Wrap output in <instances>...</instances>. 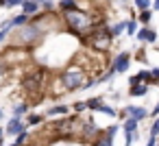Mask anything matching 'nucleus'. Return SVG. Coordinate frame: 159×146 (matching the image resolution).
<instances>
[{
	"label": "nucleus",
	"instance_id": "nucleus-30",
	"mask_svg": "<svg viewBox=\"0 0 159 146\" xmlns=\"http://www.w3.org/2000/svg\"><path fill=\"white\" fill-rule=\"evenodd\" d=\"M150 76H152V83L159 85V68H152V70H150Z\"/></svg>",
	"mask_w": 159,
	"mask_h": 146
},
{
	"label": "nucleus",
	"instance_id": "nucleus-33",
	"mask_svg": "<svg viewBox=\"0 0 159 146\" xmlns=\"http://www.w3.org/2000/svg\"><path fill=\"white\" fill-rule=\"evenodd\" d=\"M148 116H150V118H157V116H159V103L155 105V109H152V111H150Z\"/></svg>",
	"mask_w": 159,
	"mask_h": 146
},
{
	"label": "nucleus",
	"instance_id": "nucleus-15",
	"mask_svg": "<svg viewBox=\"0 0 159 146\" xmlns=\"http://www.w3.org/2000/svg\"><path fill=\"white\" fill-rule=\"evenodd\" d=\"M29 18L31 16H26V13H20V16H16V18H11V26H26L29 24Z\"/></svg>",
	"mask_w": 159,
	"mask_h": 146
},
{
	"label": "nucleus",
	"instance_id": "nucleus-22",
	"mask_svg": "<svg viewBox=\"0 0 159 146\" xmlns=\"http://www.w3.org/2000/svg\"><path fill=\"white\" fill-rule=\"evenodd\" d=\"M98 111H100V113H105V116H111V118H113V116H118V111H116L113 107H109V105H105V103L100 105V109H98Z\"/></svg>",
	"mask_w": 159,
	"mask_h": 146
},
{
	"label": "nucleus",
	"instance_id": "nucleus-6",
	"mask_svg": "<svg viewBox=\"0 0 159 146\" xmlns=\"http://www.w3.org/2000/svg\"><path fill=\"white\" fill-rule=\"evenodd\" d=\"M129 63H131V55H129V52H120V55L113 59V63H111V70H113L116 74H120V72H126V70H129Z\"/></svg>",
	"mask_w": 159,
	"mask_h": 146
},
{
	"label": "nucleus",
	"instance_id": "nucleus-7",
	"mask_svg": "<svg viewBox=\"0 0 159 146\" xmlns=\"http://www.w3.org/2000/svg\"><path fill=\"white\" fill-rule=\"evenodd\" d=\"M5 133H7V135H13V137H18V135L26 133V124H24L20 118H11V120H9V124L5 126Z\"/></svg>",
	"mask_w": 159,
	"mask_h": 146
},
{
	"label": "nucleus",
	"instance_id": "nucleus-1",
	"mask_svg": "<svg viewBox=\"0 0 159 146\" xmlns=\"http://www.w3.org/2000/svg\"><path fill=\"white\" fill-rule=\"evenodd\" d=\"M63 20H66V24H68V29L74 33V35H87V33H92L94 31V26H96V22H92V18L85 13V11H81V9H74V11H66L63 13Z\"/></svg>",
	"mask_w": 159,
	"mask_h": 146
},
{
	"label": "nucleus",
	"instance_id": "nucleus-18",
	"mask_svg": "<svg viewBox=\"0 0 159 146\" xmlns=\"http://www.w3.org/2000/svg\"><path fill=\"white\" fill-rule=\"evenodd\" d=\"M122 33H126V22H116V24L111 26V35L118 37V35H122Z\"/></svg>",
	"mask_w": 159,
	"mask_h": 146
},
{
	"label": "nucleus",
	"instance_id": "nucleus-2",
	"mask_svg": "<svg viewBox=\"0 0 159 146\" xmlns=\"http://www.w3.org/2000/svg\"><path fill=\"white\" fill-rule=\"evenodd\" d=\"M83 42H87V44H89L94 50H98V52H107L109 46H111V42H113V35H111V29H109V26L96 24L94 31L83 37Z\"/></svg>",
	"mask_w": 159,
	"mask_h": 146
},
{
	"label": "nucleus",
	"instance_id": "nucleus-23",
	"mask_svg": "<svg viewBox=\"0 0 159 146\" xmlns=\"http://www.w3.org/2000/svg\"><path fill=\"white\" fill-rule=\"evenodd\" d=\"M150 18H152V13H150V9H146V11H139V18H137V20H139L142 24H148Z\"/></svg>",
	"mask_w": 159,
	"mask_h": 146
},
{
	"label": "nucleus",
	"instance_id": "nucleus-29",
	"mask_svg": "<svg viewBox=\"0 0 159 146\" xmlns=\"http://www.w3.org/2000/svg\"><path fill=\"white\" fill-rule=\"evenodd\" d=\"M26 139H29V133H22V135H18V137H16V139H13V142H16V144H18V146H22V144H24V142H26Z\"/></svg>",
	"mask_w": 159,
	"mask_h": 146
},
{
	"label": "nucleus",
	"instance_id": "nucleus-28",
	"mask_svg": "<svg viewBox=\"0 0 159 146\" xmlns=\"http://www.w3.org/2000/svg\"><path fill=\"white\" fill-rule=\"evenodd\" d=\"M83 109H87L85 100H79V103H74V105H72V111H83Z\"/></svg>",
	"mask_w": 159,
	"mask_h": 146
},
{
	"label": "nucleus",
	"instance_id": "nucleus-3",
	"mask_svg": "<svg viewBox=\"0 0 159 146\" xmlns=\"http://www.w3.org/2000/svg\"><path fill=\"white\" fill-rule=\"evenodd\" d=\"M46 70H35V72H29L24 79H22V87L29 92V94H39L44 89V83H46Z\"/></svg>",
	"mask_w": 159,
	"mask_h": 146
},
{
	"label": "nucleus",
	"instance_id": "nucleus-38",
	"mask_svg": "<svg viewBox=\"0 0 159 146\" xmlns=\"http://www.w3.org/2000/svg\"><path fill=\"white\" fill-rule=\"evenodd\" d=\"M9 146H18V144H16V142H13V144H9Z\"/></svg>",
	"mask_w": 159,
	"mask_h": 146
},
{
	"label": "nucleus",
	"instance_id": "nucleus-32",
	"mask_svg": "<svg viewBox=\"0 0 159 146\" xmlns=\"http://www.w3.org/2000/svg\"><path fill=\"white\" fill-rule=\"evenodd\" d=\"M39 2H42V7H44V9H48V11L52 9V0H39Z\"/></svg>",
	"mask_w": 159,
	"mask_h": 146
},
{
	"label": "nucleus",
	"instance_id": "nucleus-39",
	"mask_svg": "<svg viewBox=\"0 0 159 146\" xmlns=\"http://www.w3.org/2000/svg\"><path fill=\"white\" fill-rule=\"evenodd\" d=\"M0 120H2V111H0Z\"/></svg>",
	"mask_w": 159,
	"mask_h": 146
},
{
	"label": "nucleus",
	"instance_id": "nucleus-19",
	"mask_svg": "<svg viewBox=\"0 0 159 146\" xmlns=\"http://www.w3.org/2000/svg\"><path fill=\"white\" fill-rule=\"evenodd\" d=\"M137 120L135 118H126L124 120V133H135V129H137Z\"/></svg>",
	"mask_w": 159,
	"mask_h": 146
},
{
	"label": "nucleus",
	"instance_id": "nucleus-16",
	"mask_svg": "<svg viewBox=\"0 0 159 146\" xmlns=\"http://www.w3.org/2000/svg\"><path fill=\"white\" fill-rule=\"evenodd\" d=\"M85 105H87V109H89V111H98V109H100V105H102V98H100V96L89 98V100H85Z\"/></svg>",
	"mask_w": 159,
	"mask_h": 146
},
{
	"label": "nucleus",
	"instance_id": "nucleus-4",
	"mask_svg": "<svg viewBox=\"0 0 159 146\" xmlns=\"http://www.w3.org/2000/svg\"><path fill=\"white\" fill-rule=\"evenodd\" d=\"M59 79H61L63 89H68V92H74V89L83 87V83H85V74L81 70H66Z\"/></svg>",
	"mask_w": 159,
	"mask_h": 146
},
{
	"label": "nucleus",
	"instance_id": "nucleus-20",
	"mask_svg": "<svg viewBox=\"0 0 159 146\" xmlns=\"http://www.w3.org/2000/svg\"><path fill=\"white\" fill-rule=\"evenodd\" d=\"M92 146H113V142H111L109 137H105V133H102L96 142H92Z\"/></svg>",
	"mask_w": 159,
	"mask_h": 146
},
{
	"label": "nucleus",
	"instance_id": "nucleus-24",
	"mask_svg": "<svg viewBox=\"0 0 159 146\" xmlns=\"http://www.w3.org/2000/svg\"><path fill=\"white\" fill-rule=\"evenodd\" d=\"M135 7L139 11H146V9H150V0H135Z\"/></svg>",
	"mask_w": 159,
	"mask_h": 146
},
{
	"label": "nucleus",
	"instance_id": "nucleus-12",
	"mask_svg": "<svg viewBox=\"0 0 159 146\" xmlns=\"http://www.w3.org/2000/svg\"><path fill=\"white\" fill-rule=\"evenodd\" d=\"M70 111H72V107H68V105H55V107H50L46 111V116L48 118H57V116H68Z\"/></svg>",
	"mask_w": 159,
	"mask_h": 146
},
{
	"label": "nucleus",
	"instance_id": "nucleus-5",
	"mask_svg": "<svg viewBox=\"0 0 159 146\" xmlns=\"http://www.w3.org/2000/svg\"><path fill=\"white\" fill-rule=\"evenodd\" d=\"M18 39V44H33L39 39V29L33 26V24H26V26H20V33L18 37H13V42Z\"/></svg>",
	"mask_w": 159,
	"mask_h": 146
},
{
	"label": "nucleus",
	"instance_id": "nucleus-37",
	"mask_svg": "<svg viewBox=\"0 0 159 146\" xmlns=\"http://www.w3.org/2000/svg\"><path fill=\"white\" fill-rule=\"evenodd\" d=\"M2 135H5V129H0V139H2Z\"/></svg>",
	"mask_w": 159,
	"mask_h": 146
},
{
	"label": "nucleus",
	"instance_id": "nucleus-31",
	"mask_svg": "<svg viewBox=\"0 0 159 146\" xmlns=\"http://www.w3.org/2000/svg\"><path fill=\"white\" fill-rule=\"evenodd\" d=\"M42 120H44V118H42V116H33V113H31V116H29V124H39V122H42Z\"/></svg>",
	"mask_w": 159,
	"mask_h": 146
},
{
	"label": "nucleus",
	"instance_id": "nucleus-9",
	"mask_svg": "<svg viewBox=\"0 0 159 146\" xmlns=\"http://www.w3.org/2000/svg\"><path fill=\"white\" fill-rule=\"evenodd\" d=\"M39 9H42L39 0H24V5H22V13H26V16H35V13H39Z\"/></svg>",
	"mask_w": 159,
	"mask_h": 146
},
{
	"label": "nucleus",
	"instance_id": "nucleus-8",
	"mask_svg": "<svg viewBox=\"0 0 159 146\" xmlns=\"http://www.w3.org/2000/svg\"><path fill=\"white\" fill-rule=\"evenodd\" d=\"M100 135H102V133L96 129V124H94V122H87V124L83 126V139H87V142H96Z\"/></svg>",
	"mask_w": 159,
	"mask_h": 146
},
{
	"label": "nucleus",
	"instance_id": "nucleus-13",
	"mask_svg": "<svg viewBox=\"0 0 159 146\" xmlns=\"http://www.w3.org/2000/svg\"><path fill=\"white\" fill-rule=\"evenodd\" d=\"M135 35H137L139 42H157V33L150 31V29H139Z\"/></svg>",
	"mask_w": 159,
	"mask_h": 146
},
{
	"label": "nucleus",
	"instance_id": "nucleus-17",
	"mask_svg": "<svg viewBox=\"0 0 159 146\" xmlns=\"http://www.w3.org/2000/svg\"><path fill=\"white\" fill-rule=\"evenodd\" d=\"M59 9L66 13V11H74V9H79V7H76V0H61V2H59Z\"/></svg>",
	"mask_w": 159,
	"mask_h": 146
},
{
	"label": "nucleus",
	"instance_id": "nucleus-26",
	"mask_svg": "<svg viewBox=\"0 0 159 146\" xmlns=\"http://www.w3.org/2000/svg\"><path fill=\"white\" fill-rule=\"evenodd\" d=\"M116 133H118V126H107V131H105V137H109V139L113 142Z\"/></svg>",
	"mask_w": 159,
	"mask_h": 146
},
{
	"label": "nucleus",
	"instance_id": "nucleus-10",
	"mask_svg": "<svg viewBox=\"0 0 159 146\" xmlns=\"http://www.w3.org/2000/svg\"><path fill=\"white\" fill-rule=\"evenodd\" d=\"M129 83H131V85H137V83H148V85H150V83H152V76H150L148 70H139L135 76L129 79Z\"/></svg>",
	"mask_w": 159,
	"mask_h": 146
},
{
	"label": "nucleus",
	"instance_id": "nucleus-27",
	"mask_svg": "<svg viewBox=\"0 0 159 146\" xmlns=\"http://www.w3.org/2000/svg\"><path fill=\"white\" fill-rule=\"evenodd\" d=\"M150 137H159V118L152 122V126H150Z\"/></svg>",
	"mask_w": 159,
	"mask_h": 146
},
{
	"label": "nucleus",
	"instance_id": "nucleus-14",
	"mask_svg": "<svg viewBox=\"0 0 159 146\" xmlns=\"http://www.w3.org/2000/svg\"><path fill=\"white\" fill-rule=\"evenodd\" d=\"M148 94V83H137V85H131L129 89V96L137 98V96H146Z\"/></svg>",
	"mask_w": 159,
	"mask_h": 146
},
{
	"label": "nucleus",
	"instance_id": "nucleus-11",
	"mask_svg": "<svg viewBox=\"0 0 159 146\" xmlns=\"http://www.w3.org/2000/svg\"><path fill=\"white\" fill-rule=\"evenodd\" d=\"M126 113H129V118H135L137 122H142L144 118H148V109H144V107H126Z\"/></svg>",
	"mask_w": 159,
	"mask_h": 146
},
{
	"label": "nucleus",
	"instance_id": "nucleus-34",
	"mask_svg": "<svg viewBox=\"0 0 159 146\" xmlns=\"http://www.w3.org/2000/svg\"><path fill=\"white\" fill-rule=\"evenodd\" d=\"M148 146H159V137H150L148 139Z\"/></svg>",
	"mask_w": 159,
	"mask_h": 146
},
{
	"label": "nucleus",
	"instance_id": "nucleus-36",
	"mask_svg": "<svg viewBox=\"0 0 159 146\" xmlns=\"http://www.w3.org/2000/svg\"><path fill=\"white\" fill-rule=\"evenodd\" d=\"M155 11H159V0H155V7H152Z\"/></svg>",
	"mask_w": 159,
	"mask_h": 146
},
{
	"label": "nucleus",
	"instance_id": "nucleus-21",
	"mask_svg": "<svg viewBox=\"0 0 159 146\" xmlns=\"http://www.w3.org/2000/svg\"><path fill=\"white\" fill-rule=\"evenodd\" d=\"M26 109H29V105H26V103H22V105H18V107L13 109V118H22V116L26 113Z\"/></svg>",
	"mask_w": 159,
	"mask_h": 146
},
{
	"label": "nucleus",
	"instance_id": "nucleus-25",
	"mask_svg": "<svg viewBox=\"0 0 159 146\" xmlns=\"http://www.w3.org/2000/svg\"><path fill=\"white\" fill-rule=\"evenodd\" d=\"M135 31H137V22L135 20H129L126 22V33L129 35H135Z\"/></svg>",
	"mask_w": 159,
	"mask_h": 146
},
{
	"label": "nucleus",
	"instance_id": "nucleus-35",
	"mask_svg": "<svg viewBox=\"0 0 159 146\" xmlns=\"http://www.w3.org/2000/svg\"><path fill=\"white\" fill-rule=\"evenodd\" d=\"M5 37H7V31H0V42H2Z\"/></svg>",
	"mask_w": 159,
	"mask_h": 146
}]
</instances>
